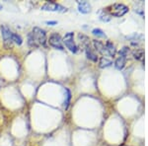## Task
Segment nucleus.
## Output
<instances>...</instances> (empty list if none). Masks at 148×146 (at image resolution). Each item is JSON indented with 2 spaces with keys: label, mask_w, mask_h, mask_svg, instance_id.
Here are the masks:
<instances>
[{
  "label": "nucleus",
  "mask_w": 148,
  "mask_h": 146,
  "mask_svg": "<svg viewBox=\"0 0 148 146\" xmlns=\"http://www.w3.org/2000/svg\"><path fill=\"white\" fill-rule=\"evenodd\" d=\"M92 34L100 38H106V34L103 32L101 29H94V30L92 31Z\"/></svg>",
  "instance_id": "nucleus-19"
},
{
  "label": "nucleus",
  "mask_w": 148,
  "mask_h": 146,
  "mask_svg": "<svg viewBox=\"0 0 148 146\" xmlns=\"http://www.w3.org/2000/svg\"><path fill=\"white\" fill-rule=\"evenodd\" d=\"M133 57H134L136 60L139 61H144V49H135L132 51Z\"/></svg>",
  "instance_id": "nucleus-12"
},
{
  "label": "nucleus",
  "mask_w": 148,
  "mask_h": 146,
  "mask_svg": "<svg viewBox=\"0 0 148 146\" xmlns=\"http://www.w3.org/2000/svg\"><path fill=\"white\" fill-rule=\"evenodd\" d=\"M113 64L111 59L107 58V57L103 56L101 58L99 59V67L100 68H107V67H110V66Z\"/></svg>",
  "instance_id": "nucleus-13"
},
{
  "label": "nucleus",
  "mask_w": 148,
  "mask_h": 146,
  "mask_svg": "<svg viewBox=\"0 0 148 146\" xmlns=\"http://www.w3.org/2000/svg\"><path fill=\"white\" fill-rule=\"evenodd\" d=\"M99 19L102 22H109V21H111L112 17L106 10H101L99 12Z\"/></svg>",
  "instance_id": "nucleus-14"
},
{
  "label": "nucleus",
  "mask_w": 148,
  "mask_h": 146,
  "mask_svg": "<svg viewBox=\"0 0 148 146\" xmlns=\"http://www.w3.org/2000/svg\"><path fill=\"white\" fill-rule=\"evenodd\" d=\"M78 39L80 40L81 44H82L84 47H87V45H90V40L87 36L83 35V34H79L78 35Z\"/></svg>",
  "instance_id": "nucleus-17"
},
{
  "label": "nucleus",
  "mask_w": 148,
  "mask_h": 146,
  "mask_svg": "<svg viewBox=\"0 0 148 146\" xmlns=\"http://www.w3.org/2000/svg\"><path fill=\"white\" fill-rule=\"evenodd\" d=\"M2 8H3V7H2V4H0V10H2Z\"/></svg>",
  "instance_id": "nucleus-22"
},
{
  "label": "nucleus",
  "mask_w": 148,
  "mask_h": 146,
  "mask_svg": "<svg viewBox=\"0 0 148 146\" xmlns=\"http://www.w3.org/2000/svg\"><path fill=\"white\" fill-rule=\"evenodd\" d=\"M70 100H71V92L69 89L65 88V100H64V104H63L65 110L68 109L69 104H70Z\"/></svg>",
  "instance_id": "nucleus-16"
},
{
  "label": "nucleus",
  "mask_w": 148,
  "mask_h": 146,
  "mask_svg": "<svg viewBox=\"0 0 148 146\" xmlns=\"http://www.w3.org/2000/svg\"><path fill=\"white\" fill-rule=\"evenodd\" d=\"M28 45H29V47H35V49L39 47V45H38V42H36V40H35L34 36H33V34H32V32L29 33V35H28Z\"/></svg>",
  "instance_id": "nucleus-15"
},
{
  "label": "nucleus",
  "mask_w": 148,
  "mask_h": 146,
  "mask_svg": "<svg viewBox=\"0 0 148 146\" xmlns=\"http://www.w3.org/2000/svg\"><path fill=\"white\" fill-rule=\"evenodd\" d=\"M130 54V47H123V49L120 51V56H125L127 57V56Z\"/></svg>",
  "instance_id": "nucleus-20"
},
{
  "label": "nucleus",
  "mask_w": 148,
  "mask_h": 146,
  "mask_svg": "<svg viewBox=\"0 0 148 146\" xmlns=\"http://www.w3.org/2000/svg\"><path fill=\"white\" fill-rule=\"evenodd\" d=\"M12 40H13V42H15V44L18 45H21L23 44L22 38H21L19 35L15 34V33H12Z\"/></svg>",
  "instance_id": "nucleus-18"
},
{
  "label": "nucleus",
  "mask_w": 148,
  "mask_h": 146,
  "mask_svg": "<svg viewBox=\"0 0 148 146\" xmlns=\"http://www.w3.org/2000/svg\"><path fill=\"white\" fill-rule=\"evenodd\" d=\"M126 58H127V57L120 56L116 59V61H114V66H116V68L118 69V70L123 69V67H125L126 64Z\"/></svg>",
  "instance_id": "nucleus-10"
},
{
  "label": "nucleus",
  "mask_w": 148,
  "mask_h": 146,
  "mask_svg": "<svg viewBox=\"0 0 148 146\" xmlns=\"http://www.w3.org/2000/svg\"><path fill=\"white\" fill-rule=\"evenodd\" d=\"M78 11L82 14H88L91 12V5L88 1H77Z\"/></svg>",
  "instance_id": "nucleus-7"
},
{
  "label": "nucleus",
  "mask_w": 148,
  "mask_h": 146,
  "mask_svg": "<svg viewBox=\"0 0 148 146\" xmlns=\"http://www.w3.org/2000/svg\"><path fill=\"white\" fill-rule=\"evenodd\" d=\"M47 42H49V45L53 47V49H58V51H63L64 49L62 39H61L60 35L57 34V33H52V34L49 36V39Z\"/></svg>",
  "instance_id": "nucleus-6"
},
{
  "label": "nucleus",
  "mask_w": 148,
  "mask_h": 146,
  "mask_svg": "<svg viewBox=\"0 0 148 146\" xmlns=\"http://www.w3.org/2000/svg\"><path fill=\"white\" fill-rule=\"evenodd\" d=\"M111 16L114 17H123L128 12V7L123 3H114L108 7L106 10Z\"/></svg>",
  "instance_id": "nucleus-1"
},
{
  "label": "nucleus",
  "mask_w": 148,
  "mask_h": 146,
  "mask_svg": "<svg viewBox=\"0 0 148 146\" xmlns=\"http://www.w3.org/2000/svg\"><path fill=\"white\" fill-rule=\"evenodd\" d=\"M121 146H127V145H125V144H123V145H121Z\"/></svg>",
  "instance_id": "nucleus-23"
},
{
  "label": "nucleus",
  "mask_w": 148,
  "mask_h": 146,
  "mask_svg": "<svg viewBox=\"0 0 148 146\" xmlns=\"http://www.w3.org/2000/svg\"><path fill=\"white\" fill-rule=\"evenodd\" d=\"M62 44L65 45V47L73 53H76L78 51V47L74 42V34L72 32L66 33L62 39Z\"/></svg>",
  "instance_id": "nucleus-5"
},
{
  "label": "nucleus",
  "mask_w": 148,
  "mask_h": 146,
  "mask_svg": "<svg viewBox=\"0 0 148 146\" xmlns=\"http://www.w3.org/2000/svg\"><path fill=\"white\" fill-rule=\"evenodd\" d=\"M47 25L53 26V25H56V24H57V22H56V21H47Z\"/></svg>",
  "instance_id": "nucleus-21"
},
{
  "label": "nucleus",
  "mask_w": 148,
  "mask_h": 146,
  "mask_svg": "<svg viewBox=\"0 0 148 146\" xmlns=\"http://www.w3.org/2000/svg\"><path fill=\"white\" fill-rule=\"evenodd\" d=\"M0 31H1L2 38H3V45L6 49H13V40H12V32L10 29L7 27L6 25L0 26Z\"/></svg>",
  "instance_id": "nucleus-2"
},
{
  "label": "nucleus",
  "mask_w": 148,
  "mask_h": 146,
  "mask_svg": "<svg viewBox=\"0 0 148 146\" xmlns=\"http://www.w3.org/2000/svg\"><path fill=\"white\" fill-rule=\"evenodd\" d=\"M42 11H49V12H59V13H65L68 11V9L66 7H64L60 4L56 3L53 1H49L47 3H45L42 6Z\"/></svg>",
  "instance_id": "nucleus-4"
},
{
  "label": "nucleus",
  "mask_w": 148,
  "mask_h": 146,
  "mask_svg": "<svg viewBox=\"0 0 148 146\" xmlns=\"http://www.w3.org/2000/svg\"><path fill=\"white\" fill-rule=\"evenodd\" d=\"M105 47H106V49H107V52H108V56H114L116 53V47H114V45L113 44L112 42H106V45H105Z\"/></svg>",
  "instance_id": "nucleus-11"
},
{
  "label": "nucleus",
  "mask_w": 148,
  "mask_h": 146,
  "mask_svg": "<svg viewBox=\"0 0 148 146\" xmlns=\"http://www.w3.org/2000/svg\"><path fill=\"white\" fill-rule=\"evenodd\" d=\"M32 34L34 36L36 42H38L39 45H42L44 47H47V33L42 28L35 27L32 31Z\"/></svg>",
  "instance_id": "nucleus-3"
},
{
  "label": "nucleus",
  "mask_w": 148,
  "mask_h": 146,
  "mask_svg": "<svg viewBox=\"0 0 148 146\" xmlns=\"http://www.w3.org/2000/svg\"><path fill=\"white\" fill-rule=\"evenodd\" d=\"M93 45H94L95 49L100 52L103 56H108V52H107V49H106V47L105 45L103 44L101 40H93Z\"/></svg>",
  "instance_id": "nucleus-8"
},
{
  "label": "nucleus",
  "mask_w": 148,
  "mask_h": 146,
  "mask_svg": "<svg viewBox=\"0 0 148 146\" xmlns=\"http://www.w3.org/2000/svg\"><path fill=\"white\" fill-rule=\"evenodd\" d=\"M85 52H86V56H87L88 59L92 60L93 62H97L98 61V56H97L96 52L93 51V49H91V47H90V45L85 47Z\"/></svg>",
  "instance_id": "nucleus-9"
}]
</instances>
